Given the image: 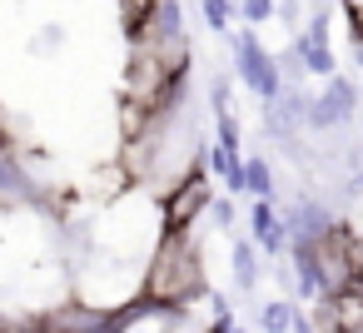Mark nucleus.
<instances>
[{"label":"nucleus","mask_w":363,"mask_h":333,"mask_svg":"<svg viewBox=\"0 0 363 333\" xmlns=\"http://www.w3.org/2000/svg\"><path fill=\"white\" fill-rule=\"evenodd\" d=\"M274 21H284V26L294 30V26L303 21V0H279V16H274Z\"/></svg>","instance_id":"nucleus-17"},{"label":"nucleus","mask_w":363,"mask_h":333,"mask_svg":"<svg viewBox=\"0 0 363 333\" xmlns=\"http://www.w3.org/2000/svg\"><path fill=\"white\" fill-rule=\"evenodd\" d=\"M229 55H234V75L244 80V90L254 95V100H279V90H284V70H279V60L259 45V35H254V26H244V30H229Z\"/></svg>","instance_id":"nucleus-2"},{"label":"nucleus","mask_w":363,"mask_h":333,"mask_svg":"<svg viewBox=\"0 0 363 333\" xmlns=\"http://www.w3.org/2000/svg\"><path fill=\"white\" fill-rule=\"evenodd\" d=\"M209 219H214V229H234V204L229 199H214L209 204Z\"/></svg>","instance_id":"nucleus-16"},{"label":"nucleus","mask_w":363,"mask_h":333,"mask_svg":"<svg viewBox=\"0 0 363 333\" xmlns=\"http://www.w3.org/2000/svg\"><path fill=\"white\" fill-rule=\"evenodd\" d=\"M120 328H125V308L95 303V298H85V293L55 298V303L40 313V333H120Z\"/></svg>","instance_id":"nucleus-3"},{"label":"nucleus","mask_w":363,"mask_h":333,"mask_svg":"<svg viewBox=\"0 0 363 333\" xmlns=\"http://www.w3.org/2000/svg\"><path fill=\"white\" fill-rule=\"evenodd\" d=\"M358 100H363V95H358V85H353L348 75H328L323 95L308 100V120H303V130H313V135H333V130L353 125Z\"/></svg>","instance_id":"nucleus-5"},{"label":"nucleus","mask_w":363,"mask_h":333,"mask_svg":"<svg viewBox=\"0 0 363 333\" xmlns=\"http://www.w3.org/2000/svg\"><path fill=\"white\" fill-rule=\"evenodd\" d=\"M60 45H65V26H55V21L40 26V30L30 35V55H55Z\"/></svg>","instance_id":"nucleus-12"},{"label":"nucleus","mask_w":363,"mask_h":333,"mask_svg":"<svg viewBox=\"0 0 363 333\" xmlns=\"http://www.w3.org/2000/svg\"><path fill=\"white\" fill-rule=\"evenodd\" d=\"M209 204H214V179H209V164L199 159L184 179H174L160 194V219L164 229H194V219H204Z\"/></svg>","instance_id":"nucleus-4"},{"label":"nucleus","mask_w":363,"mask_h":333,"mask_svg":"<svg viewBox=\"0 0 363 333\" xmlns=\"http://www.w3.org/2000/svg\"><path fill=\"white\" fill-rule=\"evenodd\" d=\"M140 298H150L160 308H194L199 298H209L204 249L189 229H160V239L150 249V264H145Z\"/></svg>","instance_id":"nucleus-1"},{"label":"nucleus","mask_w":363,"mask_h":333,"mask_svg":"<svg viewBox=\"0 0 363 333\" xmlns=\"http://www.w3.org/2000/svg\"><path fill=\"white\" fill-rule=\"evenodd\" d=\"M343 333H363V323H353V328H343Z\"/></svg>","instance_id":"nucleus-19"},{"label":"nucleus","mask_w":363,"mask_h":333,"mask_svg":"<svg viewBox=\"0 0 363 333\" xmlns=\"http://www.w3.org/2000/svg\"><path fill=\"white\" fill-rule=\"evenodd\" d=\"M294 318H298L294 298H264L259 303V333H294Z\"/></svg>","instance_id":"nucleus-7"},{"label":"nucleus","mask_w":363,"mask_h":333,"mask_svg":"<svg viewBox=\"0 0 363 333\" xmlns=\"http://www.w3.org/2000/svg\"><path fill=\"white\" fill-rule=\"evenodd\" d=\"M150 6H155V0H120V11H125V30H135V26L150 16Z\"/></svg>","instance_id":"nucleus-14"},{"label":"nucleus","mask_w":363,"mask_h":333,"mask_svg":"<svg viewBox=\"0 0 363 333\" xmlns=\"http://www.w3.org/2000/svg\"><path fill=\"white\" fill-rule=\"evenodd\" d=\"M214 135H219L214 145H224V149H239V120H234L229 110H224V115H214Z\"/></svg>","instance_id":"nucleus-13"},{"label":"nucleus","mask_w":363,"mask_h":333,"mask_svg":"<svg viewBox=\"0 0 363 333\" xmlns=\"http://www.w3.org/2000/svg\"><path fill=\"white\" fill-rule=\"evenodd\" d=\"M199 11H204V26L229 35V21H239V0H199Z\"/></svg>","instance_id":"nucleus-9"},{"label":"nucleus","mask_w":363,"mask_h":333,"mask_svg":"<svg viewBox=\"0 0 363 333\" xmlns=\"http://www.w3.org/2000/svg\"><path fill=\"white\" fill-rule=\"evenodd\" d=\"M6 149H11V135H6V130H0V154H6Z\"/></svg>","instance_id":"nucleus-18"},{"label":"nucleus","mask_w":363,"mask_h":333,"mask_svg":"<svg viewBox=\"0 0 363 333\" xmlns=\"http://www.w3.org/2000/svg\"><path fill=\"white\" fill-rule=\"evenodd\" d=\"M209 105H214V115L229 110V75H214V85H209Z\"/></svg>","instance_id":"nucleus-15"},{"label":"nucleus","mask_w":363,"mask_h":333,"mask_svg":"<svg viewBox=\"0 0 363 333\" xmlns=\"http://www.w3.org/2000/svg\"><path fill=\"white\" fill-rule=\"evenodd\" d=\"M294 40H298V50H303V70H308V75H318V80L338 75V55H333V45H308L303 35H294Z\"/></svg>","instance_id":"nucleus-8"},{"label":"nucleus","mask_w":363,"mask_h":333,"mask_svg":"<svg viewBox=\"0 0 363 333\" xmlns=\"http://www.w3.org/2000/svg\"><path fill=\"white\" fill-rule=\"evenodd\" d=\"M229 273H234V288L239 293H254L259 288V244L254 239H234L229 244Z\"/></svg>","instance_id":"nucleus-6"},{"label":"nucleus","mask_w":363,"mask_h":333,"mask_svg":"<svg viewBox=\"0 0 363 333\" xmlns=\"http://www.w3.org/2000/svg\"><path fill=\"white\" fill-rule=\"evenodd\" d=\"M274 16H279V0H239V21H244V26H254V30H259V26H269Z\"/></svg>","instance_id":"nucleus-11"},{"label":"nucleus","mask_w":363,"mask_h":333,"mask_svg":"<svg viewBox=\"0 0 363 333\" xmlns=\"http://www.w3.org/2000/svg\"><path fill=\"white\" fill-rule=\"evenodd\" d=\"M244 179L254 199H274V164L269 159H244Z\"/></svg>","instance_id":"nucleus-10"}]
</instances>
